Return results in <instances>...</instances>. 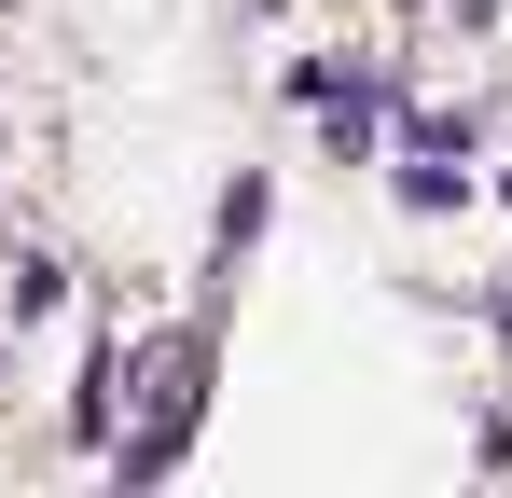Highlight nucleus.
Wrapping results in <instances>:
<instances>
[{
  "label": "nucleus",
  "mask_w": 512,
  "mask_h": 498,
  "mask_svg": "<svg viewBox=\"0 0 512 498\" xmlns=\"http://www.w3.org/2000/svg\"><path fill=\"white\" fill-rule=\"evenodd\" d=\"M194 388H208V332H180L167 360H153V415H139V443H125V485H153L180 443H194Z\"/></svg>",
  "instance_id": "obj_1"
}]
</instances>
